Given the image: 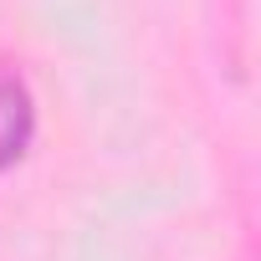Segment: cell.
I'll return each instance as SVG.
<instances>
[{"instance_id":"6da1fadb","label":"cell","mask_w":261,"mask_h":261,"mask_svg":"<svg viewBox=\"0 0 261 261\" xmlns=\"http://www.w3.org/2000/svg\"><path fill=\"white\" fill-rule=\"evenodd\" d=\"M36 128H41V113H36V92H31L26 72L0 57V174L31 154Z\"/></svg>"}]
</instances>
